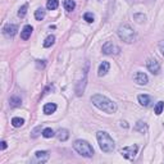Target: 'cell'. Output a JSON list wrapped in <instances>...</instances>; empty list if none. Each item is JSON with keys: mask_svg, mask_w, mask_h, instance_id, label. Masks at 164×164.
I'll use <instances>...</instances> for the list:
<instances>
[{"mask_svg": "<svg viewBox=\"0 0 164 164\" xmlns=\"http://www.w3.org/2000/svg\"><path fill=\"white\" fill-rule=\"evenodd\" d=\"M146 65H148V69L153 74H159V72H160V64H159V62H158L155 58L148 59Z\"/></svg>", "mask_w": 164, "mask_h": 164, "instance_id": "ba28073f", "label": "cell"}, {"mask_svg": "<svg viewBox=\"0 0 164 164\" xmlns=\"http://www.w3.org/2000/svg\"><path fill=\"white\" fill-rule=\"evenodd\" d=\"M91 101L96 108H99L100 110H103V112H105V113L112 114V113L117 112V104L113 103L112 100L108 99L106 96H104V95H100V94L92 95Z\"/></svg>", "mask_w": 164, "mask_h": 164, "instance_id": "6da1fadb", "label": "cell"}, {"mask_svg": "<svg viewBox=\"0 0 164 164\" xmlns=\"http://www.w3.org/2000/svg\"><path fill=\"white\" fill-rule=\"evenodd\" d=\"M83 18H85L86 22L92 23V22H94V19H95V17H94V14H92V13H90V12H87V13H85Z\"/></svg>", "mask_w": 164, "mask_h": 164, "instance_id": "484cf974", "label": "cell"}, {"mask_svg": "<svg viewBox=\"0 0 164 164\" xmlns=\"http://www.w3.org/2000/svg\"><path fill=\"white\" fill-rule=\"evenodd\" d=\"M73 149L82 156L91 158L94 155V148L85 140H76L73 144Z\"/></svg>", "mask_w": 164, "mask_h": 164, "instance_id": "277c9868", "label": "cell"}, {"mask_svg": "<svg viewBox=\"0 0 164 164\" xmlns=\"http://www.w3.org/2000/svg\"><path fill=\"white\" fill-rule=\"evenodd\" d=\"M54 41H55V37L53 36V35H50V36H47L45 38V41H44V47H50L54 44Z\"/></svg>", "mask_w": 164, "mask_h": 164, "instance_id": "603a6c76", "label": "cell"}, {"mask_svg": "<svg viewBox=\"0 0 164 164\" xmlns=\"http://www.w3.org/2000/svg\"><path fill=\"white\" fill-rule=\"evenodd\" d=\"M137 150H139V146H137V145H131V146H127V148L122 149L121 154H122V156H124V158H127V159L132 160V159H135V156L137 154Z\"/></svg>", "mask_w": 164, "mask_h": 164, "instance_id": "5b68a950", "label": "cell"}, {"mask_svg": "<svg viewBox=\"0 0 164 164\" xmlns=\"http://www.w3.org/2000/svg\"><path fill=\"white\" fill-rule=\"evenodd\" d=\"M137 99H139V103L141 104L142 106H149L150 105V103H151V97L149 96V95H139V97H137Z\"/></svg>", "mask_w": 164, "mask_h": 164, "instance_id": "4fadbf2b", "label": "cell"}, {"mask_svg": "<svg viewBox=\"0 0 164 164\" xmlns=\"http://www.w3.org/2000/svg\"><path fill=\"white\" fill-rule=\"evenodd\" d=\"M56 110V105L54 103H47V104H45V105H44V113H45V114H53V113H54Z\"/></svg>", "mask_w": 164, "mask_h": 164, "instance_id": "9a60e30c", "label": "cell"}, {"mask_svg": "<svg viewBox=\"0 0 164 164\" xmlns=\"http://www.w3.org/2000/svg\"><path fill=\"white\" fill-rule=\"evenodd\" d=\"M54 135H55V133H54V131H53L50 127L44 128V130H43V136L45 137V139H50V137H53Z\"/></svg>", "mask_w": 164, "mask_h": 164, "instance_id": "7402d4cb", "label": "cell"}, {"mask_svg": "<svg viewBox=\"0 0 164 164\" xmlns=\"http://www.w3.org/2000/svg\"><path fill=\"white\" fill-rule=\"evenodd\" d=\"M135 130L139 131V132H141V133H145L146 131H148V124H146L145 122H142V121H139L136 123V126H135Z\"/></svg>", "mask_w": 164, "mask_h": 164, "instance_id": "e0dca14e", "label": "cell"}, {"mask_svg": "<svg viewBox=\"0 0 164 164\" xmlns=\"http://www.w3.org/2000/svg\"><path fill=\"white\" fill-rule=\"evenodd\" d=\"M133 18H135V21H136L137 23H142L146 19V17H145V14H135V16H133Z\"/></svg>", "mask_w": 164, "mask_h": 164, "instance_id": "83f0119b", "label": "cell"}, {"mask_svg": "<svg viewBox=\"0 0 164 164\" xmlns=\"http://www.w3.org/2000/svg\"><path fill=\"white\" fill-rule=\"evenodd\" d=\"M40 132H43V130H41V126H37L34 131H32L31 137H32V139H36V137H37L38 135H40Z\"/></svg>", "mask_w": 164, "mask_h": 164, "instance_id": "4316f807", "label": "cell"}, {"mask_svg": "<svg viewBox=\"0 0 164 164\" xmlns=\"http://www.w3.org/2000/svg\"><path fill=\"white\" fill-rule=\"evenodd\" d=\"M58 5H59V0H47V3H46V8L49 10H54L58 8Z\"/></svg>", "mask_w": 164, "mask_h": 164, "instance_id": "d6986e66", "label": "cell"}, {"mask_svg": "<svg viewBox=\"0 0 164 164\" xmlns=\"http://www.w3.org/2000/svg\"><path fill=\"white\" fill-rule=\"evenodd\" d=\"M64 9L67 12H72L74 8H76V3H74V0H64Z\"/></svg>", "mask_w": 164, "mask_h": 164, "instance_id": "ac0fdd59", "label": "cell"}, {"mask_svg": "<svg viewBox=\"0 0 164 164\" xmlns=\"http://www.w3.org/2000/svg\"><path fill=\"white\" fill-rule=\"evenodd\" d=\"M45 67V60H37V68H44Z\"/></svg>", "mask_w": 164, "mask_h": 164, "instance_id": "f546056e", "label": "cell"}, {"mask_svg": "<svg viewBox=\"0 0 164 164\" xmlns=\"http://www.w3.org/2000/svg\"><path fill=\"white\" fill-rule=\"evenodd\" d=\"M17 30H18V27H17L16 25H10V23H8V25H5V27L3 28V32H4L5 36L13 37L14 35L17 34Z\"/></svg>", "mask_w": 164, "mask_h": 164, "instance_id": "9c48e42d", "label": "cell"}, {"mask_svg": "<svg viewBox=\"0 0 164 164\" xmlns=\"http://www.w3.org/2000/svg\"><path fill=\"white\" fill-rule=\"evenodd\" d=\"M159 50H160V53H162V55L164 56V41H160L159 43Z\"/></svg>", "mask_w": 164, "mask_h": 164, "instance_id": "f1b7e54d", "label": "cell"}, {"mask_svg": "<svg viewBox=\"0 0 164 164\" xmlns=\"http://www.w3.org/2000/svg\"><path fill=\"white\" fill-rule=\"evenodd\" d=\"M50 155L47 151H36L34 155V158L31 159V163H37V164H43L49 160Z\"/></svg>", "mask_w": 164, "mask_h": 164, "instance_id": "52a82bcc", "label": "cell"}, {"mask_svg": "<svg viewBox=\"0 0 164 164\" xmlns=\"http://www.w3.org/2000/svg\"><path fill=\"white\" fill-rule=\"evenodd\" d=\"M119 51H121V49H119V46L114 45L113 43H105L103 45V53L105 55H115V54H119Z\"/></svg>", "mask_w": 164, "mask_h": 164, "instance_id": "8992f818", "label": "cell"}, {"mask_svg": "<svg viewBox=\"0 0 164 164\" xmlns=\"http://www.w3.org/2000/svg\"><path fill=\"white\" fill-rule=\"evenodd\" d=\"M21 104H22V100L19 96H12L9 99V105L12 108H18V106H21Z\"/></svg>", "mask_w": 164, "mask_h": 164, "instance_id": "2e32d148", "label": "cell"}, {"mask_svg": "<svg viewBox=\"0 0 164 164\" xmlns=\"http://www.w3.org/2000/svg\"><path fill=\"white\" fill-rule=\"evenodd\" d=\"M133 78H135V81L139 83V85H148V82H149L148 76H146L144 72H137Z\"/></svg>", "mask_w": 164, "mask_h": 164, "instance_id": "30bf717a", "label": "cell"}, {"mask_svg": "<svg viewBox=\"0 0 164 164\" xmlns=\"http://www.w3.org/2000/svg\"><path fill=\"white\" fill-rule=\"evenodd\" d=\"M121 126H122V127H124V128H128V124H127V122H126V121H122V122H121Z\"/></svg>", "mask_w": 164, "mask_h": 164, "instance_id": "4dcf8cb0", "label": "cell"}, {"mask_svg": "<svg viewBox=\"0 0 164 164\" xmlns=\"http://www.w3.org/2000/svg\"><path fill=\"white\" fill-rule=\"evenodd\" d=\"M27 8H28L27 4L22 5V7L19 8V10H18V17H19V18H23V17L26 16V13H27Z\"/></svg>", "mask_w": 164, "mask_h": 164, "instance_id": "d4e9b609", "label": "cell"}, {"mask_svg": "<svg viewBox=\"0 0 164 164\" xmlns=\"http://www.w3.org/2000/svg\"><path fill=\"white\" fill-rule=\"evenodd\" d=\"M96 139H97V142H99L100 149L104 153H112L114 150V141H113V139L106 132L99 131L96 133Z\"/></svg>", "mask_w": 164, "mask_h": 164, "instance_id": "7a4b0ae2", "label": "cell"}, {"mask_svg": "<svg viewBox=\"0 0 164 164\" xmlns=\"http://www.w3.org/2000/svg\"><path fill=\"white\" fill-rule=\"evenodd\" d=\"M118 37L126 44H132L136 40V32L130 25H121L117 31Z\"/></svg>", "mask_w": 164, "mask_h": 164, "instance_id": "3957f363", "label": "cell"}, {"mask_svg": "<svg viewBox=\"0 0 164 164\" xmlns=\"http://www.w3.org/2000/svg\"><path fill=\"white\" fill-rule=\"evenodd\" d=\"M163 109H164V101H158L156 105L154 108V112L156 115H160L163 113Z\"/></svg>", "mask_w": 164, "mask_h": 164, "instance_id": "ffe728a7", "label": "cell"}, {"mask_svg": "<svg viewBox=\"0 0 164 164\" xmlns=\"http://www.w3.org/2000/svg\"><path fill=\"white\" fill-rule=\"evenodd\" d=\"M56 137H58L60 141H67L68 137H69V133H68V131L65 130V128H60V130H58V132H56Z\"/></svg>", "mask_w": 164, "mask_h": 164, "instance_id": "5bb4252c", "label": "cell"}, {"mask_svg": "<svg viewBox=\"0 0 164 164\" xmlns=\"http://www.w3.org/2000/svg\"><path fill=\"white\" fill-rule=\"evenodd\" d=\"M44 17H45V10H44L43 8L36 9V12H35V18H36L37 21H43Z\"/></svg>", "mask_w": 164, "mask_h": 164, "instance_id": "44dd1931", "label": "cell"}, {"mask_svg": "<svg viewBox=\"0 0 164 164\" xmlns=\"http://www.w3.org/2000/svg\"><path fill=\"white\" fill-rule=\"evenodd\" d=\"M23 123H25V121H23L22 118H19V117H16V118L12 119V124H13V127H21V126H23Z\"/></svg>", "mask_w": 164, "mask_h": 164, "instance_id": "cb8c5ba5", "label": "cell"}, {"mask_svg": "<svg viewBox=\"0 0 164 164\" xmlns=\"http://www.w3.org/2000/svg\"><path fill=\"white\" fill-rule=\"evenodd\" d=\"M32 31H34V28H32V26H25L23 27V30L21 31V37L23 38V40H28L30 37H31V34H32Z\"/></svg>", "mask_w": 164, "mask_h": 164, "instance_id": "8fae6325", "label": "cell"}, {"mask_svg": "<svg viewBox=\"0 0 164 164\" xmlns=\"http://www.w3.org/2000/svg\"><path fill=\"white\" fill-rule=\"evenodd\" d=\"M4 149H7V142L3 141L1 142V150H4Z\"/></svg>", "mask_w": 164, "mask_h": 164, "instance_id": "1f68e13d", "label": "cell"}, {"mask_svg": "<svg viewBox=\"0 0 164 164\" xmlns=\"http://www.w3.org/2000/svg\"><path fill=\"white\" fill-rule=\"evenodd\" d=\"M109 68H110V64L108 63V62H103V63L99 65V69H97V74H99L100 77L105 76V74L108 73Z\"/></svg>", "mask_w": 164, "mask_h": 164, "instance_id": "7c38bea8", "label": "cell"}]
</instances>
